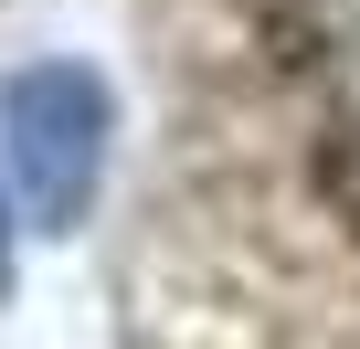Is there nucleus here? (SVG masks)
I'll return each mask as SVG.
<instances>
[{"instance_id":"nucleus-1","label":"nucleus","mask_w":360,"mask_h":349,"mask_svg":"<svg viewBox=\"0 0 360 349\" xmlns=\"http://www.w3.org/2000/svg\"><path fill=\"white\" fill-rule=\"evenodd\" d=\"M0 148H11L32 223L75 233V212L96 202V169H106V85L85 64H22L0 85Z\"/></svg>"},{"instance_id":"nucleus-2","label":"nucleus","mask_w":360,"mask_h":349,"mask_svg":"<svg viewBox=\"0 0 360 349\" xmlns=\"http://www.w3.org/2000/svg\"><path fill=\"white\" fill-rule=\"evenodd\" d=\"M0 275H11V212H0Z\"/></svg>"}]
</instances>
